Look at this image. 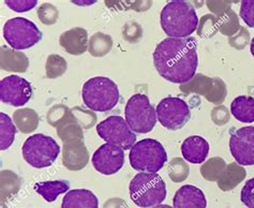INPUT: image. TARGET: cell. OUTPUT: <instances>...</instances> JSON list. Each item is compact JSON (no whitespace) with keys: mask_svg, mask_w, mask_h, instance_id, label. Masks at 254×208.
<instances>
[{"mask_svg":"<svg viewBox=\"0 0 254 208\" xmlns=\"http://www.w3.org/2000/svg\"><path fill=\"white\" fill-rule=\"evenodd\" d=\"M153 64L164 79L187 84L195 76L198 65L197 42L194 38H166L153 52Z\"/></svg>","mask_w":254,"mask_h":208,"instance_id":"obj_1","label":"cell"},{"mask_svg":"<svg viewBox=\"0 0 254 208\" xmlns=\"http://www.w3.org/2000/svg\"><path fill=\"white\" fill-rule=\"evenodd\" d=\"M160 22L169 38H189L197 29L198 17L194 6L184 0H174L161 11Z\"/></svg>","mask_w":254,"mask_h":208,"instance_id":"obj_2","label":"cell"},{"mask_svg":"<svg viewBox=\"0 0 254 208\" xmlns=\"http://www.w3.org/2000/svg\"><path fill=\"white\" fill-rule=\"evenodd\" d=\"M129 191L133 203L142 208L160 205L166 198V185L157 173L136 174L129 185Z\"/></svg>","mask_w":254,"mask_h":208,"instance_id":"obj_3","label":"cell"},{"mask_svg":"<svg viewBox=\"0 0 254 208\" xmlns=\"http://www.w3.org/2000/svg\"><path fill=\"white\" fill-rule=\"evenodd\" d=\"M84 104L91 111L109 112L119 102L117 84L109 77L96 76L87 80L83 86Z\"/></svg>","mask_w":254,"mask_h":208,"instance_id":"obj_4","label":"cell"},{"mask_svg":"<svg viewBox=\"0 0 254 208\" xmlns=\"http://www.w3.org/2000/svg\"><path fill=\"white\" fill-rule=\"evenodd\" d=\"M129 160L132 169L138 172L157 173L168 161L163 145L157 139H144L133 145Z\"/></svg>","mask_w":254,"mask_h":208,"instance_id":"obj_5","label":"cell"},{"mask_svg":"<svg viewBox=\"0 0 254 208\" xmlns=\"http://www.w3.org/2000/svg\"><path fill=\"white\" fill-rule=\"evenodd\" d=\"M22 152L29 165L36 169H44L55 162L59 156L60 147L53 138L38 133L25 140Z\"/></svg>","mask_w":254,"mask_h":208,"instance_id":"obj_6","label":"cell"},{"mask_svg":"<svg viewBox=\"0 0 254 208\" xmlns=\"http://www.w3.org/2000/svg\"><path fill=\"white\" fill-rule=\"evenodd\" d=\"M126 122L134 133H148L157 124V112L148 97L143 93L133 95L125 107Z\"/></svg>","mask_w":254,"mask_h":208,"instance_id":"obj_7","label":"cell"},{"mask_svg":"<svg viewBox=\"0 0 254 208\" xmlns=\"http://www.w3.org/2000/svg\"><path fill=\"white\" fill-rule=\"evenodd\" d=\"M3 38L13 50L22 51L41 41L42 32L37 25L25 17H13L3 26Z\"/></svg>","mask_w":254,"mask_h":208,"instance_id":"obj_8","label":"cell"},{"mask_svg":"<svg viewBox=\"0 0 254 208\" xmlns=\"http://www.w3.org/2000/svg\"><path fill=\"white\" fill-rule=\"evenodd\" d=\"M97 133L106 143L118 146L124 150L131 149L136 140L135 133L122 116L113 115L102 120L97 125Z\"/></svg>","mask_w":254,"mask_h":208,"instance_id":"obj_9","label":"cell"},{"mask_svg":"<svg viewBox=\"0 0 254 208\" xmlns=\"http://www.w3.org/2000/svg\"><path fill=\"white\" fill-rule=\"evenodd\" d=\"M156 112L160 124L164 128L173 131L182 129L191 117L188 103L178 97L162 99L157 105Z\"/></svg>","mask_w":254,"mask_h":208,"instance_id":"obj_10","label":"cell"},{"mask_svg":"<svg viewBox=\"0 0 254 208\" xmlns=\"http://www.w3.org/2000/svg\"><path fill=\"white\" fill-rule=\"evenodd\" d=\"M32 97V87L27 79L17 75L5 76L0 82V99L5 104L23 106Z\"/></svg>","mask_w":254,"mask_h":208,"instance_id":"obj_11","label":"cell"},{"mask_svg":"<svg viewBox=\"0 0 254 208\" xmlns=\"http://www.w3.org/2000/svg\"><path fill=\"white\" fill-rule=\"evenodd\" d=\"M230 150L242 166L254 165V127H244L231 134Z\"/></svg>","mask_w":254,"mask_h":208,"instance_id":"obj_12","label":"cell"},{"mask_svg":"<svg viewBox=\"0 0 254 208\" xmlns=\"http://www.w3.org/2000/svg\"><path fill=\"white\" fill-rule=\"evenodd\" d=\"M91 162L100 174L113 175L122 170L125 164L124 149L113 144L105 143L93 153Z\"/></svg>","mask_w":254,"mask_h":208,"instance_id":"obj_13","label":"cell"},{"mask_svg":"<svg viewBox=\"0 0 254 208\" xmlns=\"http://www.w3.org/2000/svg\"><path fill=\"white\" fill-rule=\"evenodd\" d=\"M89 153L83 139H72L64 143L63 162L70 171H79L88 163Z\"/></svg>","mask_w":254,"mask_h":208,"instance_id":"obj_14","label":"cell"},{"mask_svg":"<svg viewBox=\"0 0 254 208\" xmlns=\"http://www.w3.org/2000/svg\"><path fill=\"white\" fill-rule=\"evenodd\" d=\"M174 208H206L204 192L197 187L186 185L176 191L173 198Z\"/></svg>","mask_w":254,"mask_h":208,"instance_id":"obj_15","label":"cell"},{"mask_svg":"<svg viewBox=\"0 0 254 208\" xmlns=\"http://www.w3.org/2000/svg\"><path fill=\"white\" fill-rule=\"evenodd\" d=\"M209 143L199 136L187 138L182 144V153L186 161L193 164H202L209 152Z\"/></svg>","mask_w":254,"mask_h":208,"instance_id":"obj_16","label":"cell"},{"mask_svg":"<svg viewBox=\"0 0 254 208\" xmlns=\"http://www.w3.org/2000/svg\"><path fill=\"white\" fill-rule=\"evenodd\" d=\"M60 45L71 55H82L88 49V33L81 27H75L62 33Z\"/></svg>","mask_w":254,"mask_h":208,"instance_id":"obj_17","label":"cell"},{"mask_svg":"<svg viewBox=\"0 0 254 208\" xmlns=\"http://www.w3.org/2000/svg\"><path fill=\"white\" fill-rule=\"evenodd\" d=\"M62 208H99V202L90 190L74 189L66 192Z\"/></svg>","mask_w":254,"mask_h":208,"instance_id":"obj_18","label":"cell"},{"mask_svg":"<svg viewBox=\"0 0 254 208\" xmlns=\"http://www.w3.org/2000/svg\"><path fill=\"white\" fill-rule=\"evenodd\" d=\"M247 176L245 167L234 162L225 166L217 180L218 187L222 191H231L237 187Z\"/></svg>","mask_w":254,"mask_h":208,"instance_id":"obj_19","label":"cell"},{"mask_svg":"<svg viewBox=\"0 0 254 208\" xmlns=\"http://www.w3.org/2000/svg\"><path fill=\"white\" fill-rule=\"evenodd\" d=\"M1 69L9 72H26L28 68V58L22 52L1 46Z\"/></svg>","mask_w":254,"mask_h":208,"instance_id":"obj_20","label":"cell"},{"mask_svg":"<svg viewBox=\"0 0 254 208\" xmlns=\"http://www.w3.org/2000/svg\"><path fill=\"white\" fill-rule=\"evenodd\" d=\"M231 113L240 123H254V98L248 96L235 98L231 103Z\"/></svg>","mask_w":254,"mask_h":208,"instance_id":"obj_21","label":"cell"},{"mask_svg":"<svg viewBox=\"0 0 254 208\" xmlns=\"http://www.w3.org/2000/svg\"><path fill=\"white\" fill-rule=\"evenodd\" d=\"M70 184L66 180H52V182H42L35 185V190L46 202L52 203L60 196L68 192Z\"/></svg>","mask_w":254,"mask_h":208,"instance_id":"obj_22","label":"cell"},{"mask_svg":"<svg viewBox=\"0 0 254 208\" xmlns=\"http://www.w3.org/2000/svg\"><path fill=\"white\" fill-rule=\"evenodd\" d=\"M13 120L17 129L22 133H30L38 128L39 116L36 111L31 109H21L13 114Z\"/></svg>","mask_w":254,"mask_h":208,"instance_id":"obj_23","label":"cell"},{"mask_svg":"<svg viewBox=\"0 0 254 208\" xmlns=\"http://www.w3.org/2000/svg\"><path fill=\"white\" fill-rule=\"evenodd\" d=\"M22 180L14 172L1 171V202L10 200L19 191Z\"/></svg>","mask_w":254,"mask_h":208,"instance_id":"obj_24","label":"cell"},{"mask_svg":"<svg viewBox=\"0 0 254 208\" xmlns=\"http://www.w3.org/2000/svg\"><path fill=\"white\" fill-rule=\"evenodd\" d=\"M16 128L12 119L4 113H0V149L5 150L14 142Z\"/></svg>","mask_w":254,"mask_h":208,"instance_id":"obj_25","label":"cell"},{"mask_svg":"<svg viewBox=\"0 0 254 208\" xmlns=\"http://www.w3.org/2000/svg\"><path fill=\"white\" fill-rule=\"evenodd\" d=\"M74 120H76V118L73 115L72 111L63 104L54 105L48 113L49 124L55 127L56 129Z\"/></svg>","mask_w":254,"mask_h":208,"instance_id":"obj_26","label":"cell"},{"mask_svg":"<svg viewBox=\"0 0 254 208\" xmlns=\"http://www.w3.org/2000/svg\"><path fill=\"white\" fill-rule=\"evenodd\" d=\"M113 46V40L110 36L102 32H97L89 41V53L95 57H103L108 54Z\"/></svg>","mask_w":254,"mask_h":208,"instance_id":"obj_27","label":"cell"},{"mask_svg":"<svg viewBox=\"0 0 254 208\" xmlns=\"http://www.w3.org/2000/svg\"><path fill=\"white\" fill-rule=\"evenodd\" d=\"M212 85H213V79L199 74V75H196L195 77H193L191 82L180 86V88H182L183 91H187V92L194 91L207 97L212 89Z\"/></svg>","mask_w":254,"mask_h":208,"instance_id":"obj_28","label":"cell"},{"mask_svg":"<svg viewBox=\"0 0 254 208\" xmlns=\"http://www.w3.org/2000/svg\"><path fill=\"white\" fill-rule=\"evenodd\" d=\"M226 164L223 159L219 157L211 158L200 166V173H202V176L209 182H217Z\"/></svg>","mask_w":254,"mask_h":208,"instance_id":"obj_29","label":"cell"},{"mask_svg":"<svg viewBox=\"0 0 254 208\" xmlns=\"http://www.w3.org/2000/svg\"><path fill=\"white\" fill-rule=\"evenodd\" d=\"M46 76L49 78H56L64 74L66 71V62L62 56L52 54L46 59Z\"/></svg>","mask_w":254,"mask_h":208,"instance_id":"obj_30","label":"cell"},{"mask_svg":"<svg viewBox=\"0 0 254 208\" xmlns=\"http://www.w3.org/2000/svg\"><path fill=\"white\" fill-rule=\"evenodd\" d=\"M58 136L64 143L72 139H83L84 134L82 126L77 123V120L65 124L57 129Z\"/></svg>","mask_w":254,"mask_h":208,"instance_id":"obj_31","label":"cell"},{"mask_svg":"<svg viewBox=\"0 0 254 208\" xmlns=\"http://www.w3.org/2000/svg\"><path fill=\"white\" fill-rule=\"evenodd\" d=\"M170 177L174 183H182L189 176V166L183 159H173L169 165Z\"/></svg>","mask_w":254,"mask_h":208,"instance_id":"obj_32","label":"cell"},{"mask_svg":"<svg viewBox=\"0 0 254 208\" xmlns=\"http://www.w3.org/2000/svg\"><path fill=\"white\" fill-rule=\"evenodd\" d=\"M58 10L55 5L51 3H43L38 9V16L43 24L53 25L57 22L58 19Z\"/></svg>","mask_w":254,"mask_h":208,"instance_id":"obj_33","label":"cell"},{"mask_svg":"<svg viewBox=\"0 0 254 208\" xmlns=\"http://www.w3.org/2000/svg\"><path fill=\"white\" fill-rule=\"evenodd\" d=\"M226 96V88L225 84L222 82L221 79L219 78H213V85L210 93L207 96V100L213 102V103H221L225 99Z\"/></svg>","mask_w":254,"mask_h":208,"instance_id":"obj_34","label":"cell"},{"mask_svg":"<svg viewBox=\"0 0 254 208\" xmlns=\"http://www.w3.org/2000/svg\"><path fill=\"white\" fill-rule=\"evenodd\" d=\"M239 15L251 28H254V0H244L240 4Z\"/></svg>","mask_w":254,"mask_h":208,"instance_id":"obj_35","label":"cell"},{"mask_svg":"<svg viewBox=\"0 0 254 208\" xmlns=\"http://www.w3.org/2000/svg\"><path fill=\"white\" fill-rule=\"evenodd\" d=\"M4 3L13 11L24 13L35 8L38 1L37 0H5Z\"/></svg>","mask_w":254,"mask_h":208,"instance_id":"obj_36","label":"cell"},{"mask_svg":"<svg viewBox=\"0 0 254 208\" xmlns=\"http://www.w3.org/2000/svg\"><path fill=\"white\" fill-rule=\"evenodd\" d=\"M142 27L139 26L137 23L129 22L124 26L123 29V35L126 40H128L130 42H135L138 41L142 37Z\"/></svg>","mask_w":254,"mask_h":208,"instance_id":"obj_37","label":"cell"},{"mask_svg":"<svg viewBox=\"0 0 254 208\" xmlns=\"http://www.w3.org/2000/svg\"><path fill=\"white\" fill-rule=\"evenodd\" d=\"M240 199H242V202L247 207L254 208V178H251L248 182H246L242 189Z\"/></svg>","mask_w":254,"mask_h":208,"instance_id":"obj_38","label":"cell"},{"mask_svg":"<svg viewBox=\"0 0 254 208\" xmlns=\"http://www.w3.org/2000/svg\"><path fill=\"white\" fill-rule=\"evenodd\" d=\"M103 208H128V205L123 199H111L104 203Z\"/></svg>","mask_w":254,"mask_h":208,"instance_id":"obj_39","label":"cell"},{"mask_svg":"<svg viewBox=\"0 0 254 208\" xmlns=\"http://www.w3.org/2000/svg\"><path fill=\"white\" fill-rule=\"evenodd\" d=\"M151 208H174V207H171L170 205H165V204H160V205H157V206L151 207Z\"/></svg>","mask_w":254,"mask_h":208,"instance_id":"obj_40","label":"cell"},{"mask_svg":"<svg viewBox=\"0 0 254 208\" xmlns=\"http://www.w3.org/2000/svg\"><path fill=\"white\" fill-rule=\"evenodd\" d=\"M250 50H251V54H252V56L254 57V38L252 39V41H251V45H250Z\"/></svg>","mask_w":254,"mask_h":208,"instance_id":"obj_41","label":"cell"}]
</instances>
